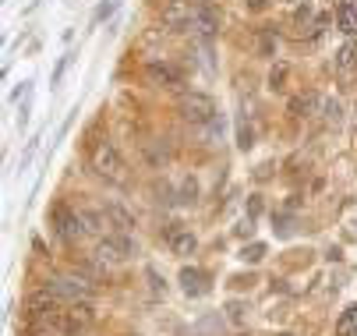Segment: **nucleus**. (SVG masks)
<instances>
[{
    "label": "nucleus",
    "mask_w": 357,
    "mask_h": 336,
    "mask_svg": "<svg viewBox=\"0 0 357 336\" xmlns=\"http://www.w3.org/2000/svg\"><path fill=\"white\" fill-rule=\"evenodd\" d=\"M142 75H145V82H149V85H156V89H160V85H163V89L181 85V75H177L170 64H163V61H152V64H145V71H142Z\"/></svg>",
    "instance_id": "obj_6"
},
{
    "label": "nucleus",
    "mask_w": 357,
    "mask_h": 336,
    "mask_svg": "<svg viewBox=\"0 0 357 336\" xmlns=\"http://www.w3.org/2000/svg\"><path fill=\"white\" fill-rule=\"evenodd\" d=\"M68 322H71V333H82L85 326H92V308H89V301L68 305Z\"/></svg>",
    "instance_id": "obj_12"
},
{
    "label": "nucleus",
    "mask_w": 357,
    "mask_h": 336,
    "mask_svg": "<svg viewBox=\"0 0 357 336\" xmlns=\"http://www.w3.org/2000/svg\"><path fill=\"white\" fill-rule=\"evenodd\" d=\"M43 294H50L54 301H68V305H78V301H89L96 291L89 280H78V276H57L43 287Z\"/></svg>",
    "instance_id": "obj_2"
},
{
    "label": "nucleus",
    "mask_w": 357,
    "mask_h": 336,
    "mask_svg": "<svg viewBox=\"0 0 357 336\" xmlns=\"http://www.w3.org/2000/svg\"><path fill=\"white\" fill-rule=\"evenodd\" d=\"M145 160H149L152 167H163V163L170 160V149L163 146V142H145Z\"/></svg>",
    "instance_id": "obj_17"
},
{
    "label": "nucleus",
    "mask_w": 357,
    "mask_h": 336,
    "mask_svg": "<svg viewBox=\"0 0 357 336\" xmlns=\"http://www.w3.org/2000/svg\"><path fill=\"white\" fill-rule=\"evenodd\" d=\"M177 110H181V117H184L188 124H209V121H216V103H213V96H206V92H188V96H181Z\"/></svg>",
    "instance_id": "obj_3"
},
{
    "label": "nucleus",
    "mask_w": 357,
    "mask_h": 336,
    "mask_svg": "<svg viewBox=\"0 0 357 336\" xmlns=\"http://www.w3.org/2000/svg\"><path fill=\"white\" fill-rule=\"evenodd\" d=\"M149 280H152V291L163 294V276H156V269H149Z\"/></svg>",
    "instance_id": "obj_26"
},
{
    "label": "nucleus",
    "mask_w": 357,
    "mask_h": 336,
    "mask_svg": "<svg viewBox=\"0 0 357 336\" xmlns=\"http://www.w3.org/2000/svg\"><path fill=\"white\" fill-rule=\"evenodd\" d=\"M64 68H68V57H64V61H61V64H57V71H54V85H57V82H61V75H64Z\"/></svg>",
    "instance_id": "obj_31"
},
{
    "label": "nucleus",
    "mask_w": 357,
    "mask_h": 336,
    "mask_svg": "<svg viewBox=\"0 0 357 336\" xmlns=\"http://www.w3.org/2000/svg\"><path fill=\"white\" fill-rule=\"evenodd\" d=\"M117 11V0H107V4H99V11H96V22H103V18H110Z\"/></svg>",
    "instance_id": "obj_22"
},
{
    "label": "nucleus",
    "mask_w": 357,
    "mask_h": 336,
    "mask_svg": "<svg viewBox=\"0 0 357 336\" xmlns=\"http://www.w3.org/2000/svg\"><path fill=\"white\" fill-rule=\"evenodd\" d=\"M283 78H287V68L280 64V68L273 71V78H269V82H273V89H280V85H283Z\"/></svg>",
    "instance_id": "obj_25"
},
{
    "label": "nucleus",
    "mask_w": 357,
    "mask_h": 336,
    "mask_svg": "<svg viewBox=\"0 0 357 336\" xmlns=\"http://www.w3.org/2000/svg\"><path fill=\"white\" fill-rule=\"evenodd\" d=\"M191 29H195L202 39H213V36H216V29H220L216 11H213L209 4H198V8H195V18H191Z\"/></svg>",
    "instance_id": "obj_9"
},
{
    "label": "nucleus",
    "mask_w": 357,
    "mask_h": 336,
    "mask_svg": "<svg viewBox=\"0 0 357 336\" xmlns=\"http://www.w3.org/2000/svg\"><path fill=\"white\" fill-rule=\"evenodd\" d=\"M237 146L241 149H251V128L248 124H241V131H237Z\"/></svg>",
    "instance_id": "obj_24"
},
{
    "label": "nucleus",
    "mask_w": 357,
    "mask_h": 336,
    "mask_svg": "<svg viewBox=\"0 0 357 336\" xmlns=\"http://www.w3.org/2000/svg\"><path fill=\"white\" fill-rule=\"evenodd\" d=\"M276 223H280V227H276V230H280V234H283V237H287V234H290V220H287V216H276Z\"/></svg>",
    "instance_id": "obj_30"
},
{
    "label": "nucleus",
    "mask_w": 357,
    "mask_h": 336,
    "mask_svg": "<svg viewBox=\"0 0 357 336\" xmlns=\"http://www.w3.org/2000/svg\"><path fill=\"white\" fill-rule=\"evenodd\" d=\"M336 29L343 36H357V4L354 0H343V4L336 8Z\"/></svg>",
    "instance_id": "obj_11"
},
{
    "label": "nucleus",
    "mask_w": 357,
    "mask_h": 336,
    "mask_svg": "<svg viewBox=\"0 0 357 336\" xmlns=\"http://www.w3.org/2000/svg\"><path fill=\"white\" fill-rule=\"evenodd\" d=\"M248 209H251V220H255V216H259V213H262V199H259V195H255V199H251V206H248Z\"/></svg>",
    "instance_id": "obj_29"
},
{
    "label": "nucleus",
    "mask_w": 357,
    "mask_h": 336,
    "mask_svg": "<svg viewBox=\"0 0 357 336\" xmlns=\"http://www.w3.org/2000/svg\"><path fill=\"white\" fill-rule=\"evenodd\" d=\"M195 191H198V188H195V181H184V184H181V199H177V202L191 206V202H195Z\"/></svg>",
    "instance_id": "obj_21"
},
{
    "label": "nucleus",
    "mask_w": 357,
    "mask_h": 336,
    "mask_svg": "<svg viewBox=\"0 0 357 336\" xmlns=\"http://www.w3.org/2000/svg\"><path fill=\"white\" fill-rule=\"evenodd\" d=\"M89 163H92V170L103 177V181H110V184H124V160H121V153L114 149V142H96V146L89 149Z\"/></svg>",
    "instance_id": "obj_1"
},
{
    "label": "nucleus",
    "mask_w": 357,
    "mask_h": 336,
    "mask_svg": "<svg viewBox=\"0 0 357 336\" xmlns=\"http://www.w3.org/2000/svg\"><path fill=\"white\" fill-rule=\"evenodd\" d=\"M244 315H248V308H244L241 301H230V305H227V319H230L234 326H241V322H244Z\"/></svg>",
    "instance_id": "obj_20"
},
{
    "label": "nucleus",
    "mask_w": 357,
    "mask_h": 336,
    "mask_svg": "<svg viewBox=\"0 0 357 336\" xmlns=\"http://www.w3.org/2000/svg\"><path fill=\"white\" fill-rule=\"evenodd\" d=\"M336 336H357V305H350L340 322H336Z\"/></svg>",
    "instance_id": "obj_15"
},
{
    "label": "nucleus",
    "mask_w": 357,
    "mask_h": 336,
    "mask_svg": "<svg viewBox=\"0 0 357 336\" xmlns=\"http://www.w3.org/2000/svg\"><path fill=\"white\" fill-rule=\"evenodd\" d=\"M131 255H135V241H131V237H124V234L103 237V241H99V248H96V259L103 262V266H121V262L131 259Z\"/></svg>",
    "instance_id": "obj_5"
},
{
    "label": "nucleus",
    "mask_w": 357,
    "mask_h": 336,
    "mask_svg": "<svg viewBox=\"0 0 357 336\" xmlns=\"http://www.w3.org/2000/svg\"><path fill=\"white\" fill-rule=\"evenodd\" d=\"M241 259H244L248 266H255V262H262V259H266V245H248V248L241 252Z\"/></svg>",
    "instance_id": "obj_19"
},
{
    "label": "nucleus",
    "mask_w": 357,
    "mask_h": 336,
    "mask_svg": "<svg viewBox=\"0 0 357 336\" xmlns=\"http://www.w3.org/2000/svg\"><path fill=\"white\" fill-rule=\"evenodd\" d=\"M269 4H273V0H248V8H251V11H266Z\"/></svg>",
    "instance_id": "obj_28"
},
{
    "label": "nucleus",
    "mask_w": 357,
    "mask_h": 336,
    "mask_svg": "<svg viewBox=\"0 0 357 336\" xmlns=\"http://www.w3.org/2000/svg\"><path fill=\"white\" fill-rule=\"evenodd\" d=\"M167 241H170L174 255H191V252L198 248L195 234H191L188 227H181V223H170V227H167Z\"/></svg>",
    "instance_id": "obj_7"
},
{
    "label": "nucleus",
    "mask_w": 357,
    "mask_h": 336,
    "mask_svg": "<svg viewBox=\"0 0 357 336\" xmlns=\"http://www.w3.org/2000/svg\"><path fill=\"white\" fill-rule=\"evenodd\" d=\"M276 336H290V333H276Z\"/></svg>",
    "instance_id": "obj_33"
},
{
    "label": "nucleus",
    "mask_w": 357,
    "mask_h": 336,
    "mask_svg": "<svg viewBox=\"0 0 357 336\" xmlns=\"http://www.w3.org/2000/svg\"><path fill=\"white\" fill-rule=\"evenodd\" d=\"M107 216H110V223H114L117 234H128V230L135 227V216H131L128 209H121V206H107Z\"/></svg>",
    "instance_id": "obj_14"
},
{
    "label": "nucleus",
    "mask_w": 357,
    "mask_h": 336,
    "mask_svg": "<svg viewBox=\"0 0 357 336\" xmlns=\"http://www.w3.org/2000/svg\"><path fill=\"white\" fill-rule=\"evenodd\" d=\"M50 220H54V230L64 237V241H78L82 234H89V230H85V216H82V213H75V209H71V206H64V202H57V206H54Z\"/></svg>",
    "instance_id": "obj_4"
},
{
    "label": "nucleus",
    "mask_w": 357,
    "mask_h": 336,
    "mask_svg": "<svg viewBox=\"0 0 357 336\" xmlns=\"http://www.w3.org/2000/svg\"><path fill=\"white\" fill-rule=\"evenodd\" d=\"M354 64H357V43H347L343 50L336 54V68H340V71H350Z\"/></svg>",
    "instance_id": "obj_18"
},
{
    "label": "nucleus",
    "mask_w": 357,
    "mask_h": 336,
    "mask_svg": "<svg viewBox=\"0 0 357 336\" xmlns=\"http://www.w3.org/2000/svg\"><path fill=\"white\" fill-rule=\"evenodd\" d=\"M191 18H195V4H191V0H167L163 25H191Z\"/></svg>",
    "instance_id": "obj_8"
},
{
    "label": "nucleus",
    "mask_w": 357,
    "mask_h": 336,
    "mask_svg": "<svg viewBox=\"0 0 357 336\" xmlns=\"http://www.w3.org/2000/svg\"><path fill=\"white\" fill-rule=\"evenodd\" d=\"M82 216H85V230H89V234H103V230H114V223H110L107 209H89V213H82Z\"/></svg>",
    "instance_id": "obj_13"
},
{
    "label": "nucleus",
    "mask_w": 357,
    "mask_h": 336,
    "mask_svg": "<svg viewBox=\"0 0 357 336\" xmlns=\"http://www.w3.org/2000/svg\"><path fill=\"white\" fill-rule=\"evenodd\" d=\"M322 114H326V117H329V121L336 124V121H340V103H336V100H329V103H322Z\"/></svg>",
    "instance_id": "obj_23"
},
{
    "label": "nucleus",
    "mask_w": 357,
    "mask_h": 336,
    "mask_svg": "<svg viewBox=\"0 0 357 336\" xmlns=\"http://www.w3.org/2000/svg\"><path fill=\"white\" fill-rule=\"evenodd\" d=\"M181 291L188 298H202L209 291V276L202 273V269H181Z\"/></svg>",
    "instance_id": "obj_10"
},
{
    "label": "nucleus",
    "mask_w": 357,
    "mask_h": 336,
    "mask_svg": "<svg viewBox=\"0 0 357 336\" xmlns=\"http://www.w3.org/2000/svg\"><path fill=\"white\" fill-rule=\"evenodd\" d=\"M315 103H319V100H315L312 92H304V96H294V100H290V114H294V117H308V114L315 110Z\"/></svg>",
    "instance_id": "obj_16"
},
{
    "label": "nucleus",
    "mask_w": 357,
    "mask_h": 336,
    "mask_svg": "<svg viewBox=\"0 0 357 336\" xmlns=\"http://www.w3.org/2000/svg\"><path fill=\"white\" fill-rule=\"evenodd\" d=\"M283 4H301V0H283Z\"/></svg>",
    "instance_id": "obj_32"
},
{
    "label": "nucleus",
    "mask_w": 357,
    "mask_h": 336,
    "mask_svg": "<svg viewBox=\"0 0 357 336\" xmlns=\"http://www.w3.org/2000/svg\"><path fill=\"white\" fill-rule=\"evenodd\" d=\"M273 50H276V39L266 32V36H262V54H273Z\"/></svg>",
    "instance_id": "obj_27"
}]
</instances>
